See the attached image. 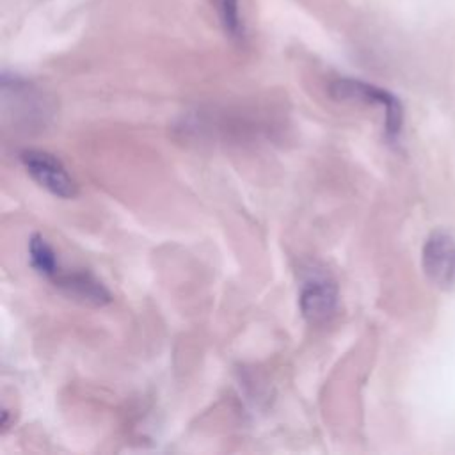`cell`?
<instances>
[{"instance_id":"1","label":"cell","mask_w":455,"mask_h":455,"mask_svg":"<svg viewBox=\"0 0 455 455\" xmlns=\"http://www.w3.org/2000/svg\"><path fill=\"white\" fill-rule=\"evenodd\" d=\"M0 98L4 121L16 130H41L53 116V101L46 91L14 71H2Z\"/></svg>"},{"instance_id":"2","label":"cell","mask_w":455,"mask_h":455,"mask_svg":"<svg viewBox=\"0 0 455 455\" xmlns=\"http://www.w3.org/2000/svg\"><path fill=\"white\" fill-rule=\"evenodd\" d=\"M327 94L334 101L341 103H361L380 107L384 112V135L389 142H396L402 133L403 124V107L400 100L370 82L352 78V76H336L327 85Z\"/></svg>"},{"instance_id":"3","label":"cell","mask_w":455,"mask_h":455,"mask_svg":"<svg viewBox=\"0 0 455 455\" xmlns=\"http://www.w3.org/2000/svg\"><path fill=\"white\" fill-rule=\"evenodd\" d=\"M20 162L27 174L48 194L59 199H73L78 194V185L53 153L44 149L28 148L20 151Z\"/></svg>"},{"instance_id":"4","label":"cell","mask_w":455,"mask_h":455,"mask_svg":"<svg viewBox=\"0 0 455 455\" xmlns=\"http://www.w3.org/2000/svg\"><path fill=\"white\" fill-rule=\"evenodd\" d=\"M339 302V291L336 281L329 275H311L299 290V311L309 325H322L329 322Z\"/></svg>"},{"instance_id":"5","label":"cell","mask_w":455,"mask_h":455,"mask_svg":"<svg viewBox=\"0 0 455 455\" xmlns=\"http://www.w3.org/2000/svg\"><path fill=\"white\" fill-rule=\"evenodd\" d=\"M421 265L430 279L441 290L455 286V238L443 229H435L425 240Z\"/></svg>"},{"instance_id":"6","label":"cell","mask_w":455,"mask_h":455,"mask_svg":"<svg viewBox=\"0 0 455 455\" xmlns=\"http://www.w3.org/2000/svg\"><path fill=\"white\" fill-rule=\"evenodd\" d=\"M68 299L84 306L101 307L112 302L110 290L89 270H64L60 268L50 281Z\"/></svg>"},{"instance_id":"7","label":"cell","mask_w":455,"mask_h":455,"mask_svg":"<svg viewBox=\"0 0 455 455\" xmlns=\"http://www.w3.org/2000/svg\"><path fill=\"white\" fill-rule=\"evenodd\" d=\"M212 5V11L215 12V18L219 21V27L222 28L224 36L233 44H245L247 43V25L242 14L240 0H208Z\"/></svg>"},{"instance_id":"8","label":"cell","mask_w":455,"mask_h":455,"mask_svg":"<svg viewBox=\"0 0 455 455\" xmlns=\"http://www.w3.org/2000/svg\"><path fill=\"white\" fill-rule=\"evenodd\" d=\"M28 261L30 267L48 281H52L53 275L62 268L57 252L48 243V240L39 233H34L28 238Z\"/></svg>"}]
</instances>
